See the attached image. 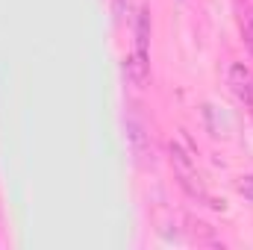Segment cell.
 <instances>
[{"label":"cell","mask_w":253,"mask_h":250,"mask_svg":"<svg viewBox=\"0 0 253 250\" xmlns=\"http://www.w3.org/2000/svg\"><path fill=\"white\" fill-rule=\"evenodd\" d=\"M186 224H189L191 242H197V245H221V242L215 239V233H212L209 224H203V221H197V218H189Z\"/></svg>","instance_id":"8992f818"},{"label":"cell","mask_w":253,"mask_h":250,"mask_svg":"<svg viewBox=\"0 0 253 250\" xmlns=\"http://www.w3.org/2000/svg\"><path fill=\"white\" fill-rule=\"evenodd\" d=\"M236 191L245 197V200H253V174H245L236 180Z\"/></svg>","instance_id":"52a82bcc"},{"label":"cell","mask_w":253,"mask_h":250,"mask_svg":"<svg viewBox=\"0 0 253 250\" xmlns=\"http://www.w3.org/2000/svg\"><path fill=\"white\" fill-rule=\"evenodd\" d=\"M168 153H171V168H174V177H177L180 188L189 194L191 200L206 203V206H212V209H224V200H215V197L209 194L206 180H203V174L197 171V162H194V156H191L189 150H186L180 141H171Z\"/></svg>","instance_id":"6da1fadb"},{"label":"cell","mask_w":253,"mask_h":250,"mask_svg":"<svg viewBox=\"0 0 253 250\" xmlns=\"http://www.w3.org/2000/svg\"><path fill=\"white\" fill-rule=\"evenodd\" d=\"M124 80L132 88H144L150 80V53H138L132 50L124 59Z\"/></svg>","instance_id":"3957f363"},{"label":"cell","mask_w":253,"mask_h":250,"mask_svg":"<svg viewBox=\"0 0 253 250\" xmlns=\"http://www.w3.org/2000/svg\"><path fill=\"white\" fill-rule=\"evenodd\" d=\"M227 85L239 103L253 109V68H248L245 62H233L227 71Z\"/></svg>","instance_id":"7a4b0ae2"},{"label":"cell","mask_w":253,"mask_h":250,"mask_svg":"<svg viewBox=\"0 0 253 250\" xmlns=\"http://www.w3.org/2000/svg\"><path fill=\"white\" fill-rule=\"evenodd\" d=\"M124 12V0H115V15H121Z\"/></svg>","instance_id":"ba28073f"},{"label":"cell","mask_w":253,"mask_h":250,"mask_svg":"<svg viewBox=\"0 0 253 250\" xmlns=\"http://www.w3.org/2000/svg\"><path fill=\"white\" fill-rule=\"evenodd\" d=\"M236 21H239V33H242L245 47L253 53V6L251 3H239L236 6Z\"/></svg>","instance_id":"5b68a950"},{"label":"cell","mask_w":253,"mask_h":250,"mask_svg":"<svg viewBox=\"0 0 253 250\" xmlns=\"http://www.w3.org/2000/svg\"><path fill=\"white\" fill-rule=\"evenodd\" d=\"M132 36H135L132 50L147 53V42H150V12H147V6L138 9V15H135V27H132Z\"/></svg>","instance_id":"277c9868"}]
</instances>
